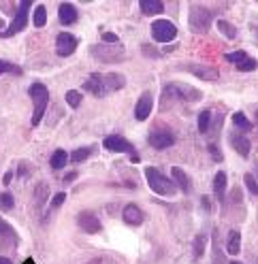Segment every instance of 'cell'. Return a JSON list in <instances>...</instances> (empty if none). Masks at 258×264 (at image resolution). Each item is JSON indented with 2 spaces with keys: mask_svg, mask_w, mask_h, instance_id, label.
<instances>
[{
  "mask_svg": "<svg viewBox=\"0 0 258 264\" xmlns=\"http://www.w3.org/2000/svg\"><path fill=\"white\" fill-rule=\"evenodd\" d=\"M230 145L237 149V153H241L243 158L250 156V149H252V145H250V139L247 136H241V134H233L230 136Z\"/></svg>",
  "mask_w": 258,
  "mask_h": 264,
  "instance_id": "18",
  "label": "cell"
},
{
  "mask_svg": "<svg viewBox=\"0 0 258 264\" xmlns=\"http://www.w3.org/2000/svg\"><path fill=\"white\" fill-rule=\"evenodd\" d=\"M218 28H220V32L226 36V39H235L237 36V28L235 26H230L226 20H218Z\"/></svg>",
  "mask_w": 258,
  "mask_h": 264,
  "instance_id": "27",
  "label": "cell"
},
{
  "mask_svg": "<svg viewBox=\"0 0 258 264\" xmlns=\"http://www.w3.org/2000/svg\"><path fill=\"white\" fill-rule=\"evenodd\" d=\"M233 126H237L241 132H250L252 130V122L247 120V117L241 113V111H237V113H233Z\"/></svg>",
  "mask_w": 258,
  "mask_h": 264,
  "instance_id": "24",
  "label": "cell"
},
{
  "mask_svg": "<svg viewBox=\"0 0 258 264\" xmlns=\"http://www.w3.org/2000/svg\"><path fill=\"white\" fill-rule=\"evenodd\" d=\"M103 83H105L107 94H109V92H115V90H122L126 85V79L120 72H111V75H103Z\"/></svg>",
  "mask_w": 258,
  "mask_h": 264,
  "instance_id": "16",
  "label": "cell"
},
{
  "mask_svg": "<svg viewBox=\"0 0 258 264\" xmlns=\"http://www.w3.org/2000/svg\"><path fill=\"white\" fill-rule=\"evenodd\" d=\"M0 239H3V243H0L3 247H15L17 245V234L5 220H0Z\"/></svg>",
  "mask_w": 258,
  "mask_h": 264,
  "instance_id": "15",
  "label": "cell"
},
{
  "mask_svg": "<svg viewBox=\"0 0 258 264\" xmlns=\"http://www.w3.org/2000/svg\"><path fill=\"white\" fill-rule=\"evenodd\" d=\"M139 7L145 15H160L164 11V5L160 0H139Z\"/></svg>",
  "mask_w": 258,
  "mask_h": 264,
  "instance_id": "20",
  "label": "cell"
},
{
  "mask_svg": "<svg viewBox=\"0 0 258 264\" xmlns=\"http://www.w3.org/2000/svg\"><path fill=\"white\" fill-rule=\"evenodd\" d=\"M256 128H258V111H256Z\"/></svg>",
  "mask_w": 258,
  "mask_h": 264,
  "instance_id": "42",
  "label": "cell"
},
{
  "mask_svg": "<svg viewBox=\"0 0 258 264\" xmlns=\"http://www.w3.org/2000/svg\"><path fill=\"white\" fill-rule=\"evenodd\" d=\"M13 205H15V200H13L11 194H9V192H3V194H0V209H3V211H9V209H13Z\"/></svg>",
  "mask_w": 258,
  "mask_h": 264,
  "instance_id": "31",
  "label": "cell"
},
{
  "mask_svg": "<svg viewBox=\"0 0 258 264\" xmlns=\"http://www.w3.org/2000/svg\"><path fill=\"white\" fill-rule=\"evenodd\" d=\"M226 60H228V62H233V64L239 68V66L243 64V62H247V60H250V56H247L245 51H241V49H239V51H233V53H226Z\"/></svg>",
  "mask_w": 258,
  "mask_h": 264,
  "instance_id": "26",
  "label": "cell"
},
{
  "mask_svg": "<svg viewBox=\"0 0 258 264\" xmlns=\"http://www.w3.org/2000/svg\"><path fill=\"white\" fill-rule=\"evenodd\" d=\"M0 264H11V260H9V258H0Z\"/></svg>",
  "mask_w": 258,
  "mask_h": 264,
  "instance_id": "40",
  "label": "cell"
},
{
  "mask_svg": "<svg viewBox=\"0 0 258 264\" xmlns=\"http://www.w3.org/2000/svg\"><path fill=\"white\" fill-rule=\"evenodd\" d=\"M105 147L109 149V151H135V147H132V145L124 139V136H120V134H111V136H107L105 139Z\"/></svg>",
  "mask_w": 258,
  "mask_h": 264,
  "instance_id": "10",
  "label": "cell"
},
{
  "mask_svg": "<svg viewBox=\"0 0 258 264\" xmlns=\"http://www.w3.org/2000/svg\"><path fill=\"white\" fill-rule=\"evenodd\" d=\"M92 151H94V147H81V149H75L73 153H70V160H73V162H83Z\"/></svg>",
  "mask_w": 258,
  "mask_h": 264,
  "instance_id": "28",
  "label": "cell"
},
{
  "mask_svg": "<svg viewBox=\"0 0 258 264\" xmlns=\"http://www.w3.org/2000/svg\"><path fill=\"white\" fill-rule=\"evenodd\" d=\"M103 41H105V45H107V43H118V34L105 32V34H103Z\"/></svg>",
  "mask_w": 258,
  "mask_h": 264,
  "instance_id": "38",
  "label": "cell"
},
{
  "mask_svg": "<svg viewBox=\"0 0 258 264\" xmlns=\"http://www.w3.org/2000/svg\"><path fill=\"white\" fill-rule=\"evenodd\" d=\"M11 179H13V172H11V170H9V172H7V175L3 177V184H5V186H9V184H11Z\"/></svg>",
  "mask_w": 258,
  "mask_h": 264,
  "instance_id": "39",
  "label": "cell"
},
{
  "mask_svg": "<svg viewBox=\"0 0 258 264\" xmlns=\"http://www.w3.org/2000/svg\"><path fill=\"white\" fill-rule=\"evenodd\" d=\"M152 109H154V100H152V96H149L147 92L139 98V103H137V109H135V117L139 122H145L147 117H149V113H152Z\"/></svg>",
  "mask_w": 258,
  "mask_h": 264,
  "instance_id": "11",
  "label": "cell"
},
{
  "mask_svg": "<svg viewBox=\"0 0 258 264\" xmlns=\"http://www.w3.org/2000/svg\"><path fill=\"white\" fill-rule=\"evenodd\" d=\"M213 192H216L220 203L224 200V194H226V172L224 170H220L216 175V179H213Z\"/></svg>",
  "mask_w": 258,
  "mask_h": 264,
  "instance_id": "22",
  "label": "cell"
},
{
  "mask_svg": "<svg viewBox=\"0 0 258 264\" xmlns=\"http://www.w3.org/2000/svg\"><path fill=\"white\" fill-rule=\"evenodd\" d=\"M186 70H190L192 75H197L201 79H207V81H216L218 75H220L218 68H209V66H192V64H188Z\"/></svg>",
  "mask_w": 258,
  "mask_h": 264,
  "instance_id": "19",
  "label": "cell"
},
{
  "mask_svg": "<svg viewBox=\"0 0 258 264\" xmlns=\"http://www.w3.org/2000/svg\"><path fill=\"white\" fill-rule=\"evenodd\" d=\"M230 264H241V262H230Z\"/></svg>",
  "mask_w": 258,
  "mask_h": 264,
  "instance_id": "43",
  "label": "cell"
},
{
  "mask_svg": "<svg viewBox=\"0 0 258 264\" xmlns=\"http://www.w3.org/2000/svg\"><path fill=\"white\" fill-rule=\"evenodd\" d=\"M152 36L158 43H171L177 36V28L168 20H156L152 24Z\"/></svg>",
  "mask_w": 258,
  "mask_h": 264,
  "instance_id": "6",
  "label": "cell"
},
{
  "mask_svg": "<svg viewBox=\"0 0 258 264\" xmlns=\"http://www.w3.org/2000/svg\"><path fill=\"white\" fill-rule=\"evenodd\" d=\"M70 160V156L64 151V149H58V151H53V156H51V160H49V164H51V168H56V170H60V168H64V164Z\"/></svg>",
  "mask_w": 258,
  "mask_h": 264,
  "instance_id": "23",
  "label": "cell"
},
{
  "mask_svg": "<svg viewBox=\"0 0 258 264\" xmlns=\"http://www.w3.org/2000/svg\"><path fill=\"white\" fill-rule=\"evenodd\" d=\"M66 103L73 109H77L79 105H81V94H79L77 90H68V92H66Z\"/></svg>",
  "mask_w": 258,
  "mask_h": 264,
  "instance_id": "30",
  "label": "cell"
},
{
  "mask_svg": "<svg viewBox=\"0 0 258 264\" xmlns=\"http://www.w3.org/2000/svg\"><path fill=\"white\" fill-rule=\"evenodd\" d=\"M188 22H190V28L194 32H199V34H205L209 30V26L213 22V15L209 9L205 7H199V5H192L190 7V17H188Z\"/></svg>",
  "mask_w": 258,
  "mask_h": 264,
  "instance_id": "4",
  "label": "cell"
},
{
  "mask_svg": "<svg viewBox=\"0 0 258 264\" xmlns=\"http://www.w3.org/2000/svg\"><path fill=\"white\" fill-rule=\"evenodd\" d=\"M203 247H205V239H203V236H197V241H194V256L197 258L203 256Z\"/></svg>",
  "mask_w": 258,
  "mask_h": 264,
  "instance_id": "34",
  "label": "cell"
},
{
  "mask_svg": "<svg viewBox=\"0 0 258 264\" xmlns=\"http://www.w3.org/2000/svg\"><path fill=\"white\" fill-rule=\"evenodd\" d=\"M64 200H66V194H64V192L56 194V196H53V200H51V209H58L62 203H64Z\"/></svg>",
  "mask_w": 258,
  "mask_h": 264,
  "instance_id": "36",
  "label": "cell"
},
{
  "mask_svg": "<svg viewBox=\"0 0 258 264\" xmlns=\"http://www.w3.org/2000/svg\"><path fill=\"white\" fill-rule=\"evenodd\" d=\"M58 17H60V24H64V26L75 24L77 22V9H75V5L62 3L58 7Z\"/></svg>",
  "mask_w": 258,
  "mask_h": 264,
  "instance_id": "13",
  "label": "cell"
},
{
  "mask_svg": "<svg viewBox=\"0 0 258 264\" xmlns=\"http://www.w3.org/2000/svg\"><path fill=\"white\" fill-rule=\"evenodd\" d=\"M3 72H22L17 66H13L11 62H5V60H0V75H3Z\"/></svg>",
  "mask_w": 258,
  "mask_h": 264,
  "instance_id": "33",
  "label": "cell"
},
{
  "mask_svg": "<svg viewBox=\"0 0 258 264\" xmlns=\"http://www.w3.org/2000/svg\"><path fill=\"white\" fill-rule=\"evenodd\" d=\"M226 249H228V253H233V256H237V253L241 251V234H239V230H230L228 232Z\"/></svg>",
  "mask_w": 258,
  "mask_h": 264,
  "instance_id": "21",
  "label": "cell"
},
{
  "mask_svg": "<svg viewBox=\"0 0 258 264\" xmlns=\"http://www.w3.org/2000/svg\"><path fill=\"white\" fill-rule=\"evenodd\" d=\"M77 45H79V41H77L75 34L62 32V34H58V39H56V51H58V56L66 58V56H70V53L77 49Z\"/></svg>",
  "mask_w": 258,
  "mask_h": 264,
  "instance_id": "7",
  "label": "cell"
},
{
  "mask_svg": "<svg viewBox=\"0 0 258 264\" xmlns=\"http://www.w3.org/2000/svg\"><path fill=\"white\" fill-rule=\"evenodd\" d=\"M258 68V62L254 60V58H250L247 62H243L241 66H239V70H243V72H252V70H256Z\"/></svg>",
  "mask_w": 258,
  "mask_h": 264,
  "instance_id": "35",
  "label": "cell"
},
{
  "mask_svg": "<svg viewBox=\"0 0 258 264\" xmlns=\"http://www.w3.org/2000/svg\"><path fill=\"white\" fill-rule=\"evenodd\" d=\"M77 222H79V228H81L83 232H88V234H94V232H99V230H101V222H99V217H96L92 211H83V213H79V215H77Z\"/></svg>",
  "mask_w": 258,
  "mask_h": 264,
  "instance_id": "8",
  "label": "cell"
},
{
  "mask_svg": "<svg viewBox=\"0 0 258 264\" xmlns=\"http://www.w3.org/2000/svg\"><path fill=\"white\" fill-rule=\"evenodd\" d=\"M145 179H147V186L160 196H173L177 192V186L173 184V181L168 177H164L162 172H160L158 168H154V166L145 168Z\"/></svg>",
  "mask_w": 258,
  "mask_h": 264,
  "instance_id": "1",
  "label": "cell"
},
{
  "mask_svg": "<svg viewBox=\"0 0 258 264\" xmlns=\"http://www.w3.org/2000/svg\"><path fill=\"white\" fill-rule=\"evenodd\" d=\"M209 122H211V111H203L199 115V132H207L209 130Z\"/></svg>",
  "mask_w": 258,
  "mask_h": 264,
  "instance_id": "29",
  "label": "cell"
},
{
  "mask_svg": "<svg viewBox=\"0 0 258 264\" xmlns=\"http://www.w3.org/2000/svg\"><path fill=\"white\" fill-rule=\"evenodd\" d=\"M24 264H37V262H34V260H32V258H28V260H26V262H24Z\"/></svg>",
  "mask_w": 258,
  "mask_h": 264,
  "instance_id": "41",
  "label": "cell"
},
{
  "mask_svg": "<svg viewBox=\"0 0 258 264\" xmlns=\"http://www.w3.org/2000/svg\"><path fill=\"white\" fill-rule=\"evenodd\" d=\"M47 22V9L45 5H39L37 9H34V15H32V24L37 26V28H43Z\"/></svg>",
  "mask_w": 258,
  "mask_h": 264,
  "instance_id": "25",
  "label": "cell"
},
{
  "mask_svg": "<svg viewBox=\"0 0 258 264\" xmlns=\"http://www.w3.org/2000/svg\"><path fill=\"white\" fill-rule=\"evenodd\" d=\"M173 143H175V136L168 130H156L149 134V145L156 149H166V147H171Z\"/></svg>",
  "mask_w": 258,
  "mask_h": 264,
  "instance_id": "9",
  "label": "cell"
},
{
  "mask_svg": "<svg viewBox=\"0 0 258 264\" xmlns=\"http://www.w3.org/2000/svg\"><path fill=\"white\" fill-rule=\"evenodd\" d=\"M243 184H245V188L250 190L254 196H258V184H256V179L250 175V172H247V175H243Z\"/></svg>",
  "mask_w": 258,
  "mask_h": 264,
  "instance_id": "32",
  "label": "cell"
},
{
  "mask_svg": "<svg viewBox=\"0 0 258 264\" xmlns=\"http://www.w3.org/2000/svg\"><path fill=\"white\" fill-rule=\"evenodd\" d=\"M171 175H173V184H175L177 188H182L184 194H188L190 188H192V184H190V177L186 175V170H182L180 166H173V168H171Z\"/></svg>",
  "mask_w": 258,
  "mask_h": 264,
  "instance_id": "17",
  "label": "cell"
},
{
  "mask_svg": "<svg viewBox=\"0 0 258 264\" xmlns=\"http://www.w3.org/2000/svg\"><path fill=\"white\" fill-rule=\"evenodd\" d=\"M92 51V56L96 60H101L105 62V64H115V62H122V60H126V49L122 47V45L118 43L113 47V45H94V47H90Z\"/></svg>",
  "mask_w": 258,
  "mask_h": 264,
  "instance_id": "3",
  "label": "cell"
},
{
  "mask_svg": "<svg viewBox=\"0 0 258 264\" xmlns=\"http://www.w3.org/2000/svg\"><path fill=\"white\" fill-rule=\"evenodd\" d=\"M209 151H211L213 160H216V162H222V151L216 147V145H209Z\"/></svg>",
  "mask_w": 258,
  "mask_h": 264,
  "instance_id": "37",
  "label": "cell"
},
{
  "mask_svg": "<svg viewBox=\"0 0 258 264\" xmlns=\"http://www.w3.org/2000/svg\"><path fill=\"white\" fill-rule=\"evenodd\" d=\"M83 87H85L90 94H94V96H105V94H107L105 83H103V75H90V77L85 79Z\"/></svg>",
  "mask_w": 258,
  "mask_h": 264,
  "instance_id": "14",
  "label": "cell"
},
{
  "mask_svg": "<svg viewBox=\"0 0 258 264\" xmlns=\"http://www.w3.org/2000/svg\"><path fill=\"white\" fill-rule=\"evenodd\" d=\"M30 7H32V0H22L20 7H17V13L13 17V22L9 28H5L0 32V36H13L17 32H22L26 26H28V13H30Z\"/></svg>",
  "mask_w": 258,
  "mask_h": 264,
  "instance_id": "5",
  "label": "cell"
},
{
  "mask_svg": "<svg viewBox=\"0 0 258 264\" xmlns=\"http://www.w3.org/2000/svg\"><path fill=\"white\" fill-rule=\"evenodd\" d=\"M122 217H124V222L130 224V226H141V224H143V211H141L137 205H126V207H124Z\"/></svg>",
  "mask_w": 258,
  "mask_h": 264,
  "instance_id": "12",
  "label": "cell"
},
{
  "mask_svg": "<svg viewBox=\"0 0 258 264\" xmlns=\"http://www.w3.org/2000/svg\"><path fill=\"white\" fill-rule=\"evenodd\" d=\"M30 98L34 103V113H32V126H39L43 115H45V109H47V103H49V92L47 87L43 83H34L30 85Z\"/></svg>",
  "mask_w": 258,
  "mask_h": 264,
  "instance_id": "2",
  "label": "cell"
}]
</instances>
